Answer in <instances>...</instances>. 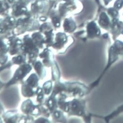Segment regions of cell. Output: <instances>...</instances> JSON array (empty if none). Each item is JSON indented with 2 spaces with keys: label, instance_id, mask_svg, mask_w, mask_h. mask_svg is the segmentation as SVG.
Segmentation results:
<instances>
[{
  "label": "cell",
  "instance_id": "obj_18",
  "mask_svg": "<svg viewBox=\"0 0 123 123\" xmlns=\"http://www.w3.org/2000/svg\"><path fill=\"white\" fill-rule=\"evenodd\" d=\"M111 19L105 12H102L98 18V23L99 25L106 30H109L111 25Z\"/></svg>",
  "mask_w": 123,
  "mask_h": 123
},
{
  "label": "cell",
  "instance_id": "obj_31",
  "mask_svg": "<svg viewBox=\"0 0 123 123\" xmlns=\"http://www.w3.org/2000/svg\"><path fill=\"white\" fill-rule=\"evenodd\" d=\"M52 30H54V27L52 23L50 22H44L40 24L38 31L43 35L45 33L49 32Z\"/></svg>",
  "mask_w": 123,
  "mask_h": 123
},
{
  "label": "cell",
  "instance_id": "obj_45",
  "mask_svg": "<svg viewBox=\"0 0 123 123\" xmlns=\"http://www.w3.org/2000/svg\"><path fill=\"white\" fill-rule=\"evenodd\" d=\"M6 1L10 4V5H12L16 1V0H6Z\"/></svg>",
  "mask_w": 123,
  "mask_h": 123
},
{
  "label": "cell",
  "instance_id": "obj_23",
  "mask_svg": "<svg viewBox=\"0 0 123 123\" xmlns=\"http://www.w3.org/2000/svg\"><path fill=\"white\" fill-rule=\"evenodd\" d=\"M52 120L55 123H67V118L64 114V112L58 109L51 114Z\"/></svg>",
  "mask_w": 123,
  "mask_h": 123
},
{
  "label": "cell",
  "instance_id": "obj_7",
  "mask_svg": "<svg viewBox=\"0 0 123 123\" xmlns=\"http://www.w3.org/2000/svg\"><path fill=\"white\" fill-rule=\"evenodd\" d=\"M67 91L65 94L68 98H81L88 92V88L79 82H66Z\"/></svg>",
  "mask_w": 123,
  "mask_h": 123
},
{
  "label": "cell",
  "instance_id": "obj_33",
  "mask_svg": "<svg viewBox=\"0 0 123 123\" xmlns=\"http://www.w3.org/2000/svg\"><path fill=\"white\" fill-rule=\"evenodd\" d=\"M107 13L111 20L119 19V11L115 9L114 7H110L107 9Z\"/></svg>",
  "mask_w": 123,
  "mask_h": 123
},
{
  "label": "cell",
  "instance_id": "obj_30",
  "mask_svg": "<svg viewBox=\"0 0 123 123\" xmlns=\"http://www.w3.org/2000/svg\"><path fill=\"white\" fill-rule=\"evenodd\" d=\"M45 93L42 87L38 86L36 89V96H37L36 101L38 104H43L45 101Z\"/></svg>",
  "mask_w": 123,
  "mask_h": 123
},
{
  "label": "cell",
  "instance_id": "obj_10",
  "mask_svg": "<svg viewBox=\"0 0 123 123\" xmlns=\"http://www.w3.org/2000/svg\"><path fill=\"white\" fill-rule=\"evenodd\" d=\"M20 110L23 114L27 115H31L33 117L40 116L39 105L34 104L32 100L27 99L24 100L21 104Z\"/></svg>",
  "mask_w": 123,
  "mask_h": 123
},
{
  "label": "cell",
  "instance_id": "obj_46",
  "mask_svg": "<svg viewBox=\"0 0 123 123\" xmlns=\"http://www.w3.org/2000/svg\"><path fill=\"white\" fill-rule=\"evenodd\" d=\"M3 119L1 116H0V123H3Z\"/></svg>",
  "mask_w": 123,
  "mask_h": 123
},
{
  "label": "cell",
  "instance_id": "obj_3",
  "mask_svg": "<svg viewBox=\"0 0 123 123\" xmlns=\"http://www.w3.org/2000/svg\"><path fill=\"white\" fill-rule=\"evenodd\" d=\"M51 9L52 0H34L31 4L30 11L32 16L38 19L41 16L49 18V13Z\"/></svg>",
  "mask_w": 123,
  "mask_h": 123
},
{
  "label": "cell",
  "instance_id": "obj_20",
  "mask_svg": "<svg viewBox=\"0 0 123 123\" xmlns=\"http://www.w3.org/2000/svg\"><path fill=\"white\" fill-rule=\"evenodd\" d=\"M21 84V93L23 97L29 98L36 96V90L27 84L25 80Z\"/></svg>",
  "mask_w": 123,
  "mask_h": 123
},
{
  "label": "cell",
  "instance_id": "obj_36",
  "mask_svg": "<svg viewBox=\"0 0 123 123\" xmlns=\"http://www.w3.org/2000/svg\"><path fill=\"white\" fill-rule=\"evenodd\" d=\"M8 52V47L4 40H0V53H7Z\"/></svg>",
  "mask_w": 123,
  "mask_h": 123
},
{
  "label": "cell",
  "instance_id": "obj_12",
  "mask_svg": "<svg viewBox=\"0 0 123 123\" xmlns=\"http://www.w3.org/2000/svg\"><path fill=\"white\" fill-rule=\"evenodd\" d=\"M38 57L42 59V62L46 68H51L55 60L52 51L48 48L43 49V51L39 53Z\"/></svg>",
  "mask_w": 123,
  "mask_h": 123
},
{
  "label": "cell",
  "instance_id": "obj_5",
  "mask_svg": "<svg viewBox=\"0 0 123 123\" xmlns=\"http://www.w3.org/2000/svg\"><path fill=\"white\" fill-rule=\"evenodd\" d=\"M32 66L28 63L19 66L16 70L12 78L5 84V87L7 88L12 85L21 84L24 80V78L32 70Z\"/></svg>",
  "mask_w": 123,
  "mask_h": 123
},
{
  "label": "cell",
  "instance_id": "obj_14",
  "mask_svg": "<svg viewBox=\"0 0 123 123\" xmlns=\"http://www.w3.org/2000/svg\"><path fill=\"white\" fill-rule=\"evenodd\" d=\"M86 32L87 37L89 38H94L99 37L101 31L97 24L94 21L89 22L86 26Z\"/></svg>",
  "mask_w": 123,
  "mask_h": 123
},
{
  "label": "cell",
  "instance_id": "obj_2",
  "mask_svg": "<svg viewBox=\"0 0 123 123\" xmlns=\"http://www.w3.org/2000/svg\"><path fill=\"white\" fill-rule=\"evenodd\" d=\"M21 53L26 55L27 63L33 66L37 61L39 54V49L34 43L31 37L26 35L22 39Z\"/></svg>",
  "mask_w": 123,
  "mask_h": 123
},
{
  "label": "cell",
  "instance_id": "obj_26",
  "mask_svg": "<svg viewBox=\"0 0 123 123\" xmlns=\"http://www.w3.org/2000/svg\"><path fill=\"white\" fill-rule=\"evenodd\" d=\"M39 80L37 73H32L25 80V82L34 89H36L39 86Z\"/></svg>",
  "mask_w": 123,
  "mask_h": 123
},
{
  "label": "cell",
  "instance_id": "obj_29",
  "mask_svg": "<svg viewBox=\"0 0 123 123\" xmlns=\"http://www.w3.org/2000/svg\"><path fill=\"white\" fill-rule=\"evenodd\" d=\"M13 65L18 66L27 63V58L26 55L22 53L15 55L11 59Z\"/></svg>",
  "mask_w": 123,
  "mask_h": 123
},
{
  "label": "cell",
  "instance_id": "obj_40",
  "mask_svg": "<svg viewBox=\"0 0 123 123\" xmlns=\"http://www.w3.org/2000/svg\"><path fill=\"white\" fill-rule=\"evenodd\" d=\"M12 65H13V64H12V62L11 61H8V62L6 64L0 67V72H2V71H3L5 69H8V68H10Z\"/></svg>",
  "mask_w": 123,
  "mask_h": 123
},
{
  "label": "cell",
  "instance_id": "obj_15",
  "mask_svg": "<svg viewBox=\"0 0 123 123\" xmlns=\"http://www.w3.org/2000/svg\"><path fill=\"white\" fill-rule=\"evenodd\" d=\"M49 18L50 19L51 23L55 29L60 28L61 22L64 20L60 16L58 9H53L50 10L49 14Z\"/></svg>",
  "mask_w": 123,
  "mask_h": 123
},
{
  "label": "cell",
  "instance_id": "obj_38",
  "mask_svg": "<svg viewBox=\"0 0 123 123\" xmlns=\"http://www.w3.org/2000/svg\"><path fill=\"white\" fill-rule=\"evenodd\" d=\"M113 7L118 11L121 10L123 7V0H116Z\"/></svg>",
  "mask_w": 123,
  "mask_h": 123
},
{
  "label": "cell",
  "instance_id": "obj_43",
  "mask_svg": "<svg viewBox=\"0 0 123 123\" xmlns=\"http://www.w3.org/2000/svg\"><path fill=\"white\" fill-rule=\"evenodd\" d=\"M112 1V0H103L104 4L105 6H107Z\"/></svg>",
  "mask_w": 123,
  "mask_h": 123
},
{
  "label": "cell",
  "instance_id": "obj_8",
  "mask_svg": "<svg viewBox=\"0 0 123 123\" xmlns=\"http://www.w3.org/2000/svg\"><path fill=\"white\" fill-rule=\"evenodd\" d=\"M85 101L80 98H74L69 101L68 116L86 117Z\"/></svg>",
  "mask_w": 123,
  "mask_h": 123
},
{
  "label": "cell",
  "instance_id": "obj_22",
  "mask_svg": "<svg viewBox=\"0 0 123 123\" xmlns=\"http://www.w3.org/2000/svg\"><path fill=\"white\" fill-rule=\"evenodd\" d=\"M31 37L35 44L39 49H44V36L42 33L39 31L35 32L32 34Z\"/></svg>",
  "mask_w": 123,
  "mask_h": 123
},
{
  "label": "cell",
  "instance_id": "obj_19",
  "mask_svg": "<svg viewBox=\"0 0 123 123\" xmlns=\"http://www.w3.org/2000/svg\"><path fill=\"white\" fill-rule=\"evenodd\" d=\"M57 98L58 106L59 110L62 111L65 113H68L69 111V101H67L68 98L66 94H61Z\"/></svg>",
  "mask_w": 123,
  "mask_h": 123
},
{
  "label": "cell",
  "instance_id": "obj_28",
  "mask_svg": "<svg viewBox=\"0 0 123 123\" xmlns=\"http://www.w3.org/2000/svg\"><path fill=\"white\" fill-rule=\"evenodd\" d=\"M51 80L54 81H57L60 80L61 72L58 64L55 61L53 65L51 67Z\"/></svg>",
  "mask_w": 123,
  "mask_h": 123
},
{
  "label": "cell",
  "instance_id": "obj_27",
  "mask_svg": "<svg viewBox=\"0 0 123 123\" xmlns=\"http://www.w3.org/2000/svg\"><path fill=\"white\" fill-rule=\"evenodd\" d=\"M44 36V45L46 48L52 47L54 43L55 35L53 33V30L46 32L43 34Z\"/></svg>",
  "mask_w": 123,
  "mask_h": 123
},
{
  "label": "cell",
  "instance_id": "obj_6",
  "mask_svg": "<svg viewBox=\"0 0 123 123\" xmlns=\"http://www.w3.org/2000/svg\"><path fill=\"white\" fill-rule=\"evenodd\" d=\"M34 0H16L11 5V16L18 19L19 18L32 15L27 6Z\"/></svg>",
  "mask_w": 123,
  "mask_h": 123
},
{
  "label": "cell",
  "instance_id": "obj_34",
  "mask_svg": "<svg viewBox=\"0 0 123 123\" xmlns=\"http://www.w3.org/2000/svg\"><path fill=\"white\" fill-rule=\"evenodd\" d=\"M39 110H40V113L41 116H43L46 118H49L51 115V113L48 108L43 104H38Z\"/></svg>",
  "mask_w": 123,
  "mask_h": 123
},
{
  "label": "cell",
  "instance_id": "obj_37",
  "mask_svg": "<svg viewBox=\"0 0 123 123\" xmlns=\"http://www.w3.org/2000/svg\"><path fill=\"white\" fill-rule=\"evenodd\" d=\"M8 56L7 53H0V65L3 66L8 62Z\"/></svg>",
  "mask_w": 123,
  "mask_h": 123
},
{
  "label": "cell",
  "instance_id": "obj_35",
  "mask_svg": "<svg viewBox=\"0 0 123 123\" xmlns=\"http://www.w3.org/2000/svg\"><path fill=\"white\" fill-rule=\"evenodd\" d=\"M34 117L31 115H27L25 114H21L19 123H34Z\"/></svg>",
  "mask_w": 123,
  "mask_h": 123
},
{
  "label": "cell",
  "instance_id": "obj_21",
  "mask_svg": "<svg viewBox=\"0 0 123 123\" xmlns=\"http://www.w3.org/2000/svg\"><path fill=\"white\" fill-rule=\"evenodd\" d=\"M40 80H43L46 76V71L44 65L40 61H37L32 66Z\"/></svg>",
  "mask_w": 123,
  "mask_h": 123
},
{
  "label": "cell",
  "instance_id": "obj_42",
  "mask_svg": "<svg viewBox=\"0 0 123 123\" xmlns=\"http://www.w3.org/2000/svg\"><path fill=\"white\" fill-rule=\"evenodd\" d=\"M5 112L4 108L2 104V103L0 102V116H2V115Z\"/></svg>",
  "mask_w": 123,
  "mask_h": 123
},
{
  "label": "cell",
  "instance_id": "obj_32",
  "mask_svg": "<svg viewBox=\"0 0 123 123\" xmlns=\"http://www.w3.org/2000/svg\"><path fill=\"white\" fill-rule=\"evenodd\" d=\"M53 81L52 80H49L46 81L42 86L43 90L44 92L45 95L49 96L50 95L53 90Z\"/></svg>",
  "mask_w": 123,
  "mask_h": 123
},
{
  "label": "cell",
  "instance_id": "obj_41",
  "mask_svg": "<svg viewBox=\"0 0 123 123\" xmlns=\"http://www.w3.org/2000/svg\"><path fill=\"white\" fill-rule=\"evenodd\" d=\"M48 18H49L47 16H41L39 17L38 19V20L39 21H41V22H46L47 21V20L48 19Z\"/></svg>",
  "mask_w": 123,
  "mask_h": 123
},
{
  "label": "cell",
  "instance_id": "obj_11",
  "mask_svg": "<svg viewBox=\"0 0 123 123\" xmlns=\"http://www.w3.org/2000/svg\"><path fill=\"white\" fill-rule=\"evenodd\" d=\"M8 47V53L11 56H15L21 53L22 39L17 36H13L7 39Z\"/></svg>",
  "mask_w": 123,
  "mask_h": 123
},
{
  "label": "cell",
  "instance_id": "obj_44",
  "mask_svg": "<svg viewBox=\"0 0 123 123\" xmlns=\"http://www.w3.org/2000/svg\"><path fill=\"white\" fill-rule=\"evenodd\" d=\"M5 84L6 83H4L3 82H2L1 80H0V91H1L4 87H5Z\"/></svg>",
  "mask_w": 123,
  "mask_h": 123
},
{
  "label": "cell",
  "instance_id": "obj_16",
  "mask_svg": "<svg viewBox=\"0 0 123 123\" xmlns=\"http://www.w3.org/2000/svg\"><path fill=\"white\" fill-rule=\"evenodd\" d=\"M44 104L48 108L51 114L58 109L57 96L52 92L49 96L46 98Z\"/></svg>",
  "mask_w": 123,
  "mask_h": 123
},
{
  "label": "cell",
  "instance_id": "obj_9",
  "mask_svg": "<svg viewBox=\"0 0 123 123\" xmlns=\"http://www.w3.org/2000/svg\"><path fill=\"white\" fill-rule=\"evenodd\" d=\"M76 0H57L58 10L61 17L64 19L69 12L77 8Z\"/></svg>",
  "mask_w": 123,
  "mask_h": 123
},
{
  "label": "cell",
  "instance_id": "obj_24",
  "mask_svg": "<svg viewBox=\"0 0 123 123\" xmlns=\"http://www.w3.org/2000/svg\"><path fill=\"white\" fill-rule=\"evenodd\" d=\"M52 92L57 96L61 94H65L67 91V85L66 83L61 82L60 80L54 82Z\"/></svg>",
  "mask_w": 123,
  "mask_h": 123
},
{
  "label": "cell",
  "instance_id": "obj_4",
  "mask_svg": "<svg viewBox=\"0 0 123 123\" xmlns=\"http://www.w3.org/2000/svg\"><path fill=\"white\" fill-rule=\"evenodd\" d=\"M74 39L66 33L58 32L55 35L54 43L52 48L60 53H64L74 42Z\"/></svg>",
  "mask_w": 123,
  "mask_h": 123
},
{
  "label": "cell",
  "instance_id": "obj_1",
  "mask_svg": "<svg viewBox=\"0 0 123 123\" xmlns=\"http://www.w3.org/2000/svg\"><path fill=\"white\" fill-rule=\"evenodd\" d=\"M38 19L32 15L19 18L17 19V25L15 30L16 36L24 34L26 32L38 31L40 26Z\"/></svg>",
  "mask_w": 123,
  "mask_h": 123
},
{
  "label": "cell",
  "instance_id": "obj_17",
  "mask_svg": "<svg viewBox=\"0 0 123 123\" xmlns=\"http://www.w3.org/2000/svg\"><path fill=\"white\" fill-rule=\"evenodd\" d=\"M63 27L65 33L72 34L74 33L77 28L76 22L72 17L66 18L64 19Z\"/></svg>",
  "mask_w": 123,
  "mask_h": 123
},
{
  "label": "cell",
  "instance_id": "obj_13",
  "mask_svg": "<svg viewBox=\"0 0 123 123\" xmlns=\"http://www.w3.org/2000/svg\"><path fill=\"white\" fill-rule=\"evenodd\" d=\"M21 114L17 110H11L5 112L2 116L4 122L7 123H19Z\"/></svg>",
  "mask_w": 123,
  "mask_h": 123
},
{
  "label": "cell",
  "instance_id": "obj_25",
  "mask_svg": "<svg viewBox=\"0 0 123 123\" xmlns=\"http://www.w3.org/2000/svg\"><path fill=\"white\" fill-rule=\"evenodd\" d=\"M11 8V5L6 0H0V16L4 18L9 16V10Z\"/></svg>",
  "mask_w": 123,
  "mask_h": 123
},
{
  "label": "cell",
  "instance_id": "obj_39",
  "mask_svg": "<svg viewBox=\"0 0 123 123\" xmlns=\"http://www.w3.org/2000/svg\"><path fill=\"white\" fill-rule=\"evenodd\" d=\"M34 123H51L50 121L48 119V118L41 116L37 118V119L35 120Z\"/></svg>",
  "mask_w": 123,
  "mask_h": 123
}]
</instances>
